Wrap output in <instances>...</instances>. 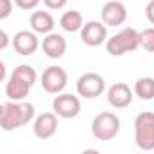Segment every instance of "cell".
Segmentation results:
<instances>
[{"instance_id": "1", "label": "cell", "mask_w": 154, "mask_h": 154, "mask_svg": "<svg viewBox=\"0 0 154 154\" xmlns=\"http://www.w3.org/2000/svg\"><path fill=\"white\" fill-rule=\"evenodd\" d=\"M35 120V105L24 100H9L0 107V127L15 131Z\"/></svg>"}, {"instance_id": "2", "label": "cell", "mask_w": 154, "mask_h": 154, "mask_svg": "<svg viewBox=\"0 0 154 154\" xmlns=\"http://www.w3.org/2000/svg\"><path fill=\"white\" fill-rule=\"evenodd\" d=\"M35 82H36V71L31 65L22 63L15 67V71L6 82V96L9 100H24L33 89Z\"/></svg>"}, {"instance_id": "3", "label": "cell", "mask_w": 154, "mask_h": 154, "mask_svg": "<svg viewBox=\"0 0 154 154\" xmlns=\"http://www.w3.org/2000/svg\"><path fill=\"white\" fill-rule=\"evenodd\" d=\"M107 53L111 56H123L125 53H132L140 47V33L132 27H125L105 42Z\"/></svg>"}, {"instance_id": "4", "label": "cell", "mask_w": 154, "mask_h": 154, "mask_svg": "<svg viewBox=\"0 0 154 154\" xmlns=\"http://www.w3.org/2000/svg\"><path fill=\"white\" fill-rule=\"evenodd\" d=\"M134 140L141 150H154V112L143 111L134 118Z\"/></svg>"}, {"instance_id": "5", "label": "cell", "mask_w": 154, "mask_h": 154, "mask_svg": "<svg viewBox=\"0 0 154 154\" xmlns=\"http://www.w3.org/2000/svg\"><path fill=\"white\" fill-rule=\"evenodd\" d=\"M91 132L100 141H109L120 132V118L111 111H102L91 123Z\"/></svg>"}, {"instance_id": "6", "label": "cell", "mask_w": 154, "mask_h": 154, "mask_svg": "<svg viewBox=\"0 0 154 154\" xmlns=\"http://www.w3.org/2000/svg\"><path fill=\"white\" fill-rule=\"evenodd\" d=\"M103 91H105V80L98 72H85L76 82V93L82 98L93 100V98H98Z\"/></svg>"}, {"instance_id": "7", "label": "cell", "mask_w": 154, "mask_h": 154, "mask_svg": "<svg viewBox=\"0 0 154 154\" xmlns=\"http://www.w3.org/2000/svg\"><path fill=\"white\" fill-rule=\"evenodd\" d=\"M40 84H42V87H44L45 93H49V94H60L65 89V85H67V72H65L63 67L49 65L42 72Z\"/></svg>"}, {"instance_id": "8", "label": "cell", "mask_w": 154, "mask_h": 154, "mask_svg": "<svg viewBox=\"0 0 154 154\" xmlns=\"http://www.w3.org/2000/svg\"><path fill=\"white\" fill-rule=\"evenodd\" d=\"M53 111L60 116V118H65V120H71V118H76L82 111V103H80V98L74 96V94H67V93H60L54 96L53 100Z\"/></svg>"}, {"instance_id": "9", "label": "cell", "mask_w": 154, "mask_h": 154, "mask_svg": "<svg viewBox=\"0 0 154 154\" xmlns=\"http://www.w3.org/2000/svg\"><path fill=\"white\" fill-rule=\"evenodd\" d=\"M58 131V114L53 112H42L33 122V132L40 140H49Z\"/></svg>"}, {"instance_id": "10", "label": "cell", "mask_w": 154, "mask_h": 154, "mask_svg": "<svg viewBox=\"0 0 154 154\" xmlns=\"http://www.w3.org/2000/svg\"><path fill=\"white\" fill-rule=\"evenodd\" d=\"M80 38L85 45L98 47L103 42H107V27H105V24H102L98 20H91V22L84 24V27L80 31Z\"/></svg>"}, {"instance_id": "11", "label": "cell", "mask_w": 154, "mask_h": 154, "mask_svg": "<svg viewBox=\"0 0 154 154\" xmlns=\"http://www.w3.org/2000/svg\"><path fill=\"white\" fill-rule=\"evenodd\" d=\"M132 91L127 84L123 82H116L107 89V102L111 107L114 109H125L132 103Z\"/></svg>"}, {"instance_id": "12", "label": "cell", "mask_w": 154, "mask_h": 154, "mask_svg": "<svg viewBox=\"0 0 154 154\" xmlns=\"http://www.w3.org/2000/svg\"><path fill=\"white\" fill-rule=\"evenodd\" d=\"M13 47L18 54L31 56L40 47V42H38V36L35 35V31H18L13 36Z\"/></svg>"}, {"instance_id": "13", "label": "cell", "mask_w": 154, "mask_h": 154, "mask_svg": "<svg viewBox=\"0 0 154 154\" xmlns=\"http://www.w3.org/2000/svg\"><path fill=\"white\" fill-rule=\"evenodd\" d=\"M102 20L105 26L118 27L127 20V8L118 0H111L102 8Z\"/></svg>"}, {"instance_id": "14", "label": "cell", "mask_w": 154, "mask_h": 154, "mask_svg": "<svg viewBox=\"0 0 154 154\" xmlns=\"http://www.w3.org/2000/svg\"><path fill=\"white\" fill-rule=\"evenodd\" d=\"M42 51L45 53V56L56 60V58H62L67 51V42L62 35L58 33H49L44 42H42Z\"/></svg>"}, {"instance_id": "15", "label": "cell", "mask_w": 154, "mask_h": 154, "mask_svg": "<svg viewBox=\"0 0 154 154\" xmlns=\"http://www.w3.org/2000/svg\"><path fill=\"white\" fill-rule=\"evenodd\" d=\"M29 24L33 27L35 33H40V35H49L54 27V18L49 11H44V9H36L31 13V18H29Z\"/></svg>"}, {"instance_id": "16", "label": "cell", "mask_w": 154, "mask_h": 154, "mask_svg": "<svg viewBox=\"0 0 154 154\" xmlns=\"http://www.w3.org/2000/svg\"><path fill=\"white\" fill-rule=\"evenodd\" d=\"M84 15L80 11H76V9H69L65 11L62 17H60V26L63 31L67 33H76V31H82L84 27Z\"/></svg>"}, {"instance_id": "17", "label": "cell", "mask_w": 154, "mask_h": 154, "mask_svg": "<svg viewBox=\"0 0 154 154\" xmlns=\"http://www.w3.org/2000/svg\"><path fill=\"white\" fill-rule=\"evenodd\" d=\"M134 94L138 98H141V100H152L154 98V78H150V76H143V78L136 80Z\"/></svg>"}, {"instance_id": "18", "label": "cell", "mask_w": 154, "mask_h": 154, "mask_svg": "<svg viewBox=\"0 0 154 154\" xmlns=\"http://www.w3.org/2000/svg\"><path fill=\"white\" fill-rule=\"evenodd\" d=\"M140 47H143L149 53H154V27L140 31Z\"/></svg>"}, {"instance_id": "19", "label": "cell", "mask_w": 154, "mask_h": 154, "mask_svg": "<svg viewBox=\"0 0 154 154\" xmlns=\"http://www.w3.org/2000/svg\"><path fill=\"white\" fill-rule=\"evenodd\" d=\"M13 13V0H0V20H6Z\"/></svg>"}, {"instance_id": "20", "label": "cell", "mask_w": 154, "mask_h": 154, "mask_svg": "<svg viewBox=\"0 0 154 154\" xmlns=\"http://www.w3.org/2000/svg\"><path fill=\"white\" fill-rule=\"evenodd\" d=\"M42 2V0H15V4L20 8V9H35L38 4Z\"/></svg>"}, {"instance_id": "21", "label": "cell", "mask_w": 154, "mask_h": 154, "mask_svg": "<svg viewBox=\"0 0 154 154\" xmlns=\"http://www.w3.org/2000/svg\"><path fill=\"white\" fill-rule=\"evenodd\" d=\"M44 4L49 9H62V8H65L67 0H44Z\"/></svg>"}, {"instance_id": "22", "label": "cell", "mask_w": 154, "mask_h": 154, "mask_svg": "<svg viewBox=\"0 0 154 154\" xmlns=\"http://www.w3.org/2000/svg\"><path fill=\"white\" fill-rule=\"evenodd\" d=\"M145 17H147V20H149L150 24H154V0H150V2L147 4V8H145Z\"/></svg>"}, {"instance_id": "23", "label": "cell", "mask_w": 154, "mask_h": 154, "mask_svg": "<svg viewBox=\"0 0 154 154\" xmlns=\"http://www.w3.org/2000/svg\"><path fill=\"white\" fill-rule=\"evenodd\" d=\"M0 36H2V40H0V49H6L8 44H9V36L6 31H0Z\"/></svg>"}, {"instance_id": "24", "label": "cell", "mask_w": 154, "mask_h": 154, "mask_svg": "<svg viewBox=\"0 0 154 154\" xmlns=\"http://www.w3.org/2000/svg\"><path fill=\"white\" fill-rule=\"evenodd\" d=\"M0 78L6 80V65L4 63H0Z\"/></svg>"}]
</instances>
